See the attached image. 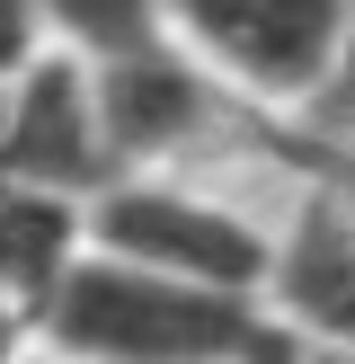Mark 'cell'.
Returning a JSON list of instances; mask_svg holds the SVG:
<instances>
[{
    "label": "cell",
    "mask_w": 355,
    "mask_h": 364,
    "mask_svg": "<svg viewBox=\"0 0 355 364\" xmlns=\"http://www.w3.org/2000/svg\"><path fill=\"white\" fill-rule=\"evenodd\" d=\"M27 329L62 364H302L311 347L275 302L204 294V284L151 276V267L98 258V249L62 267V284L45 294Z\"/></svg>",
    "instance_id": "1"
},
{
    "label": "cell",
    "mask_w": 355,
    "mask_h": 364,
    "mask_svg": "<svg viewBox=\"0 0 355 364\" xmlns=\"http://www.w3.org/2000/svg\"><path fill=\"white\" fill-rule=\"evenodd\" d=\"M89 249L178 276V284H204V294H248V302H266V284H275V240L248 213L204 205L169 178H116L89 205Z\"/></svg>",
    "instance_id": "2"
},
{
    "label": "cell",
    "mask_w": 355,
    "mask_h": 364,
    "mask_svg": "<svg viewBox=\"0 0 355 364\" xmlns=\"http://www.w3.org/2000/svg\"><path fill=\"white\" fill-rule=\"evenodd\" d=\"M355 0H169V45L248 98H320L337 80Z\"/></svg>",
    "instance_id": "3"
},
{
    "label": "cell",
    "mask_w": 355,
    "mask_h": 364,
    "mask_svg": "<svg viewBox=\"0 0 355 364\" xmlns=\"http://www.w3.org/2000/svg\"><path fill=\"white\" fill-rule=\"evenodd\" d=\"M0 178H18V187H36V196H62V205H80V213L124 178L116 151H106V124H98L89 63H71V53H36V63L9 80Z\"/></svg>",
    "instance_id": "4"
},
{
    "label": "cell",
    "mask_w": 355,
    "mask_h": 364,
    "mask_svg": "<svg viewBox=\"0 0 355 364\" xmlns=\"http://www.w3.org/2000/svg\"><path fill=\"white\" fill-rule=\"evenodd\" d=\"M89 89H98V124H106V151H116L124 178H142L151 160L187 151V142L213 124V71L195 63L187 45L89 63Z\"/></svg>",
    "instance_id": "5"
},
{
    "label": "cell",
    "mask_w": 355,
    "mask_h": 364,
    "mask_svg": "<svg viewBox=\"0 0 355 364\" xmlns=\"http://www.w3.org/2000/svg\"><path fill=\"white\" fill-rule=\"evenodd\" d=\"M284 320H293L311 347L355 355V205L337 187H320L293 213V231L275 240V284H266Z\"/></svg>",
    "instance_id": "6"
},
{
    "label": "cell",
    "mask_w": 355,
    "mask_h": 364,
    "mask_svg": "<svg viewBox=\"0 0 355 364\" xmlns=\"http://www.w3.org/2000/svg\"><path fill=\"white\" fill-rule=\"evenodd\" d=\"M89 249V213L62 196H36L18 178H0V302L18 320L45 311V294L62 284V267Z\"/></svg>",
    "instance_id": "7"
},
{
    "label": "cell",
    "mask_w": 355,
    "mask_h": 364,
    "mask_svg": "<svg viewBox=\"0 0 355 364\" xmlns=\"http://www.w3.org/2000/svg\"><path fill=\"white\" fill-rule=\"evenodd\" d=\"M36 18L71 63H124L169 45V0H36Z\"/></svg>",
    "instance_id": "8"
},
{
    "label": "cell",
    "mask_w": 355,
    "mask_h": 364,
    "mask_svg": "<svg viewBox=\"0 0 355 364\" xmlns=\"http://www.w3.org/2000/svg\"><path fill=\"white\" fill-rule=\"evenodd\" d=\"M36 53H45V18H36V0H0V89H9Z\"/></svg>",
    "instance_id": "9"
},
{
    "label": "cell",
    "mask_w": 355,
    "mask_h": 364,
    "mask_svg": "<svg viewBox=\"0 0 355 364\" xmlns=\"http://www.w3.org/2000/svg\"><path fill=\"white\" fill-rule=\"evenodd\" d=\"M320 124H329V134H355V18H346V53H337V80L320 89Z\"/></svg>",
    "instance_id": "10"
},
{
    "label": "cell",
    "mask_w": 355,
    "mask_h": 364,
    "mask_svg": "<svg viewBox=\"0 0 355 364\" xmlns=\"http://www.w3.org/2000/svg\"><path fill=\"white\" fill-rule=\"evenodd\" d=\"M302 364H355V355H337V347H302Z\"/></svg>",
    "instance_id": "11"
},
{
    "label": "cell",
    "mask_w": 355,
    "mask_h": 364,
    "mask_svg": "<svg viewBox=\"0 0 355 364\" xmlns=\"http://www.w3.org/2000/svg\"><path fill=\"white\" fill-rule=\"evenodd\" d=\"M9 320H18V311H9V302H0V347H9Z\"/></svg>",
    "instance_id": "12"
},
{
    "label": "cell",
    "mask_w": 355,
    "mask_h": 364,
    "mask_svg": "<svg viewBox=\"0 0 355 364\" xmlns=\"http://www.w3.org/2000/svg\"><path fill=\"white\" fill-rule=\"evenodd\" d=\"M0 116H9V89H0Z\"/></svg>",
    "instance_id": "13"
},
{
    "label": "cell",
    "mask_w": 355,
    "mask_h": 364,
    "mask_svg": "<svg viewBox=\"0 0 355 364\" xmlns=\"http://www.w3.org/2000/svg\"><path fill=\"white\" fill-rule=\"evenodd\" d=\"M45 364H62V355H45Z\"/></svg>",
    "instance_id": "14"
}]
</instances>
